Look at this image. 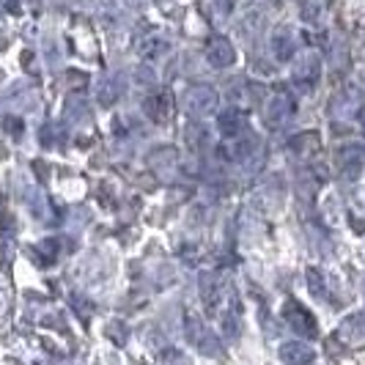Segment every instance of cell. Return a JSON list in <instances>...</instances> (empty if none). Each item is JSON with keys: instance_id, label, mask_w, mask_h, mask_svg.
<instances>
[{"instance_id": "7c38bea8", "label": "cell", "mask_w": 365, "mask_h": 365, "mask_svg": "<svg viewBox=\"0 0 365 365\" xmlns=\"http://www.w3.org/2000/svg\"><path fill=\"white\" fill-rule=\"evenodd\" d=\"M341 341H349V344H363L365 341V316H351L346 324L341 327Z\"/></svg>"}, {"instance_id": "9a60e30c", "label": "cell", "mask_w": 365, "mask_h": 365, "mask_svg": "<svg viewBox=\"0 0 365 365\" xmlns=\"http://www.w3.org/2000/svg\"><path fill=\"white\" fill-rule=\"evenodd\" d=\"M308 283H311V292L316 294V297H324V280L319 283V269H308Z\"/></svg>"}, {"instance_id": "ba28073f", "label": "cell", "mask_w": 365, "mask_h": 365, "mask_svg": "<svg viewBox=\"0 0 365 365\" xmlns=\"http://www.w3.org/2000/svg\"><path fill=\"white\" fill-rule=\"evenodd\" d=\"M363 163H365V154H363V148H360V146L341 148V170H344V176L354 179V176L360 173Z\"/></svg>"}, {"instance_id": "7a4b0ae2", "label": "cell", "mask_w": 365, "mask_h": 365, "mask_svg": "<svg viewBox=\"0 0 365 365\" xmlns=\"http://www.w3.org/2000/svg\"><path fill=\"white\" fill-rule=\"evenodd\" d=\"M283 316H286V322H289L299 335H305V338H316L319 327H316V319H313L311 311H308L305 305H299V302H294L292 299V302L283 308Z\"/></svg>"}, {"instance_id": "5bb4252c", "label": "cell", "mask_w": 365, "mask_h": 365, "mask_svg": "<svg viewBox=\"0 0 365 365\" xmlns=\"http://www.w3.org/2000/svg\"><path fill=\"white\" fill-rule=\"evenodd\" d=\"M118 96H121L118 80H110V83H105V88H99V102H102V105H113Z\"/></svg>"}, {"instance_id": "4fadbf2b", "label": "cell", "mask_w": 365, "mask_h": 365, "mask_svg": "<svg viewBox=\"0 0 365 365\" xmlns=\"http://www.w3.org/2000/svg\"><path fill=\"white\" fill-rule=\"evenodd\" d=\"M319 74H322V69H319V61H316V55H308V58H305V61L297 66L294 77H297V83H302V86H313Z\"/></svg>"}, {"instance_id": "30bf717a", "label": "cell", "mask_w": 365, "mask_h": 365, "mask_svg": "<svg viewBox=\"0 0 365 365\" xmlns=\"http://www.w3.org/2000/svg\"><path fill=\"white\" fill-rule=\"evenodd\" d=\"M253 138H247L245 132H239L234 138H228V143H225V154L231 157V160H245V157H250L253 154Z\"/></svg>"}, {"instance_id": "52a82bcc", "label": "cell", "mask_w": 365, "mask_h": 365, "mask_svg": "<svg viewBox=\"0 0 365 365\" xmlns=\"http://www.w3.org/2000/svg\"><path fill=\"white\" fill-rule=\"evenodd\" d=\"M313 357H316L313 349L308 344H299V341H292V344L280 346V360L286 365H311Z\"/></svg>"}, {"instance_id": "e0dca14e", "label": "cell", "mask_w": 365, "mask_h": 365, "mask_svg": "<svg viewBox=\"0 0 365 365\" xmlns=\"http://www.w3.org/2000/svg\"><path fill=\"white\" fill-rule=\"evenodd\" d=\"M360 121H363V129H365V110H363V115H360Z\"/></svg>"}, {"instance_id": "8992f818", "label": "cell", "mask_w": 365, "mask_h": 365, "mask_svg": "<svg viewBox=\"0 0 365 365\" xmlns=\"http://www.w3.org/2000/svg\"><path fill=\"white\" fill-rule=\"evenodd\" d=\"M272 53L277 61H289L297 53V36L292 28H277L272 34Z\"/></svg>"}, {"instance_id": "5b68a950", "label": "cell", "mask_w": 365, "mask_h": 365, "mask_svg": "<svg viewBox=\"0 0 365 365\" xmlns=\"http://www.w3.org/2000/svg\"><path fill=\"white\" fill-rule=\"evenodd\" d=\"M294 115V99L289 93H277L272 102L267 105V121L269 124H286Z\"/></svg>"}, {"instance_id": "8fae6325", "label": "cell", "mask_w": 365, "mask_h": 365, "mask_svg": "<svg viewBox=\"0 0 365 365\" xmlns=\"http://www.w3.org/2000/svg\"><path fill=\"white\" fill-rule=\"evenodd\" d=\"M217 124H220V132H222L225 138H234L239 132H245V115H242L239 110H225L217 118Z\"/></svg>"}, {"instance_id": "2e32d148", "label": "cell", "mask_w": 365, "mask_h": 365, "mask_svg": "<svg viewBox=\"0 0 365 365\" xmlns=\"http://www.w3.org/2000/svg\"><path fill=\"white\" fill-rule=\"evenodd\" d=\"M297 151H305V148H316L319 146V140H316V135H302V138H294L292 143Z\"/></svg>"}, {"instance_id": "3957f363", "label": "cell", "mask_w": 365, "mask_h": 365, "mask_svg": "<svg viewBox=\"0 0 365 365\" xmlns=\"http://www.w3.org/2000/svg\"><path fill=\"white\" fill-rule=\"evenodd\" d=\"M206 58H209V63L215 69H225V66H231L237 61V50H234V44L228 38L215 36L206 47Z\"/></svg>"}, {"instance_id": "6da1fadb", "label": "cell", "mask_w": 365, "mask_h": 365, "mask_svg": "<svg viewBox=\"0 0 365 365\" xmlns=\"http://www.w3.org/2000/svg\"><path fill=\"white\" fill-rule=\"evenodd\" d=\"M187 110L192 115H209L212 110H217V91L212 86H192L187 91Z\"/></svg>"}, {"instance_id": "277c9868", "label": "cell", "mask_w": 365, "mask_h": 365, "mask_svg": "<svg viewBox=\"0 0 365 365\" xmlns=\"http://www.w3.org/2000/svg\"><path fill=\"white\" fill-rule=\"evenodd\" d=\"M187 335H190V341H192V346L201 349L203 354H222V349L217 346V341H215V335H209L206 327H203L201 322H198V316H190L187 319Z\"/></svg>"}, {"instance_id": "9c48e42d", "label": "cell", "mask_w": 365, "mask_h": 365, "mask_svg": "<svg viewBox=\"0 0 365 365\" xmlns=\"http://www.w3.org/2000/svg\"><path fill=\"white\" fill-rule=\"evenodd\" d=\"M146 113H148V118H154L157 124L168 121V115H170V96H168L165 91L148 96V99H146Z\"/></svg>"}]
</instances>
